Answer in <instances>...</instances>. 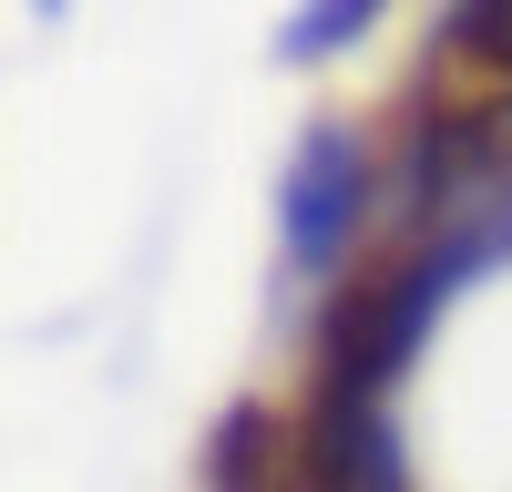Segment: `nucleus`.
I'll return each mask as SVG.
<instances>
[{"label": "nucleus", "mask_w": 512, "mask_h": 492, "mask_svg": "<svg viewBox=\"0 0 512 492\" xmlns=\"http://www.w3.org/2000/svg\"><path fill=\"white\" fill-rule=\"evenodd\" d=\"M369 226V144L349 123H308L287 154V185H277V246L297 277H328L349 267V246Z\"/></svg>", "instance_id": "f257e3e1"}, {"label": "nucleus", "mask_w": 512, "mask_h": 492, "mask_svg": "<svg viewBox=\"0 0 512 492\" xmlns=\"http://www.w3.org/2000/svg\"><path fill=\"white\" fill-rule=\"evenodd\" d=\"M379 21H390V0H297L277 21V62H338V52H359Z\"/></svg>", "instance_id": "f03ea898"}, {"label": "nucleus", "mask_w": 512, "mask_h": 492, "mask_svg": "<svg viewBox=\"0 0 512 492\" xmlns=\"http://www.w3.org/2000/svg\"><path fill=\"white\" fill-rule=\"evenodd\" d=\"M31 11H41V21H62V0H31Z\"/></svg>", "instance_id": "7ed1b4c3"}]
</instances>
